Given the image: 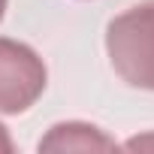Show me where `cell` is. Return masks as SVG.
<instances>
[{
	"mask_svg": "<svg viewBox=\"0 0 154 154\" xmlns=\"http://www.w3.org/2000/svg\"><path fill=\"white\" fill-rule=\"evenodd\" d=\"M112 69L130 88L154 91V0L115 15L106 27Z\"/></svg>",
	"mask_w": 154,
	"mask_h": 154,
	"instance_id": "cell-1",
	"label": "cell"
},
{
	"mask_svg": "<svg viewBox=\"0 0 154 154\" xmlns=\"http://www.w3.org/2000/svg\"><path fill=\"white\" fill-rule=\"evenodd\" d=\"M48 85V69L42 57L18 42L0 36V112L21 115L27 112Z\"/></svg>",
	"mask_w": 154,
	"mask_h": 154,
	"instance_id": "cell-2",
	"label": "cell"
},
{
	"mask_svg": "<svg viewBox=\"0 0 154 154\" xmlns=\"http://www.w3.org/2000/svg\"><path fill=\"white\" fill-rule=\"evenodd\" d=\"M39 151H118V142L94 124L63 121L39 139Z\"/></svg>",
	"mask_w": 154,
	"mask_h": 154,
	"instance_id": "cell-3",
	"label": "cell"
},
{
	"mask_svg": "<svg viewBox=\"0 0 154 154\" xmlns=\"http://www.w3.org/2000/svg\"><path fill=\"white\" fill-rule=\"evenodd\" d=\"M127 151H154V133H145V136H136L124 145Z\"/></svg>",
	"mask_w": 154,
	"mask_h": 154,
	"instance_id": "cell-4",
	"label": "cell"
},
{
	"mask_svg": "<svg viewBox=\"0 0 154 154\" xmlns=\"http://www.w3.org/2000/svg\"><path fill=\"white\" fill-rule=\"evenodd\" d=\"M12 151H15V142H12L9 130L0 124V154H12Z\"/></svg>",
	"mask_w": 154,
	"mask_h": 154,
	"instance_id": "cell-5",
	"label": "cell"
},
{
	"mask_svg": "<svg viewBox=\"0 0 154 154\" xmlns=\"http://www.w3.org/2000/svg\"><path fill=\"white\" fill-rule=\"evenodd\" d=\"M3 12H6V0H0V18H3Z\"/></svg>",
	"mask_w": 154,
	"mask_h": 154,
	"instance_id": "cell-6",
	"label": "cell"
}]
</instances>
